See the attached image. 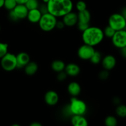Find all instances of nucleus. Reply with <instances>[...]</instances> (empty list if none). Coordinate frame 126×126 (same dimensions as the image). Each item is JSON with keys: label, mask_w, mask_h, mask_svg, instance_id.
<instances>
[{"label": "nucleus", "mask_w": 126, "mask_h": 126, "mask_svg": "<svg viewBox=\"0 0 126 126\" xmlns=\"http://www.w3.org/2000/svg\"><path fill=\"white\" fill-rule=\"evenodd\" d=\"M46 5L48 12L57 18L62 17L72 11L73 8L71 0H49Z\"/></svg>", "instance_id": "nucleus-1"}, {"label": "nucleus", "mask_w": 126, "mask_h": 126, "mask_svg": "<svg viewBox=\"0 0 126 126\" xmlns=\"http://www.w3.org/2000/svg\"><path fill=\"white\" fill-rule=\"evenodd\" d=\"M105 38L103 30L98 27H89L82 32V39L84 44L96 46L103 41Z\"/></svg>", "instance_id": "nucleus-2"}, {"label": "nucleus", "mask_w": 126, "mask_h": 126, "mask_svg": "<svg viewBox=\"0 0 126 126\" xmlns=\"http://www.w3.org/2000/svg\"><path fill=\"white\" fill-rule=\"evenodd\" d=\"M86 103L76 97H72L70 105L68 107V113L72 115H84L87 112Z\"/></svg>", "instance_id": "nucleus-3"}, {"label": "nucleus", "mask_w": 126, "mask_h": 126, "mask_svg": "<svg viewBox=\"0 0 126 126\" xmlns=\"http://www.w3.org/2000/svg\"><path fill=\"white\" fill-rule=\"evenodd\" d=\"M57 18L49 12L43 14L39 20L38 24L41 30L46 32H49L56 28Z\"/></svg>", "instance_id": "nucleus-4"}, {"label": "nucleus", "mask_w": 126, "mask_h": 126, "mask_svg": "<svg viewBox=\"0 0 126 126\" xmlns=\"http://www.w3.org/2000/svg\"><path fill=\"white\" fill-rule=\"evenodd\" d=\"M108 25L115 31L126 30V20L121 13H114L108 18Z\"/></svg>", "instance_id": "nucleus-5"}, {"label": "nucleus", "mask_w": 126, "mask_h": 126, "mask_svg": "<svg viewBox=\"0 0 126 126\" xmlns=\"http://www.w3.org/2000/svg\"><path fill=\"white\" fill-rule=\"evenodd\" d=\"M1 66L6 71H12L17 68V58L15 54L7 52L1 59Z\"/></svg>", "instance_id": "nucleus-6"}, {"label": "nucleus", "mask_w": 126, "mask_h": 126, "mask_svg": "<svg viewBox=\"0 0 126 126\" xmlns=\"http://www.w3.org/2000/svg\"><path fill=\"white\" fill-rule=\"evenodd\" d=\"M113 46L118 49H121L126 46V30L116 31L111 38Z\"/></svg>", "instance_id": "nucleus-7"}, {"label": "nucleus", "mask_w": 126, "mask_h": 126, "mask_svg": "<svg viewBox=\"0 0 126 126\" xmlns=\"http://www.w3.org/2000/svg\"><path fill=\"white\" fill-rule=\"evenodd\" d=\"M95 51V50L93 46L84 44L79 47L78 50V55L81 60H89Z\"/></svg>", "instance_id": "nucleus-8"}, {"label": "nucleus", "mask_w": 126, "mask_h": 126, "mask_svg": "<svg viewBox=\"0 0 126 126\" xmlns=\"http://www.w3.org/2000/svg\"><path fill=\"white\" fill-rule=\"evenodd\" d=\"M102 65L103 69L108 71L111 70L116 66L117 63L116 59L113 55H107L102 59Z\"/></svg>", "instance_id": "nucleus-9"}, {"label": "nucleus", "mask_w": 126, "mask_h": 126, "mask_svg": "<svg viewBox=\"0 0 126 126\" xmlns=\"http://www.w3.org/2000/svg\"><path fill=\"white\" fill-rule=\"evenodd\" d=\"M62 21L66 27H71L76 25L78 21V14L75 12H68L62 17Z\"/></svg>", "instance_id": "nucleus-10"}, {"label": "nucleus", "mask_w": 126, "mask_h": 126, "mask_svg": "<svg viewBox=\"0 0 126 126\" xmlns=\"http://www.w3.org/2000/svg\"><path fill=\"white\" fill-rule=\"evenodd\" d=\"M59 96L57 92L54 91H49L45 94L44 101L49 106H54L59 102Z\"/></svg>", "instance_id": "nucleus-11"}, {"label": "nucleus", "mask_w": 126, "mask_h": 126, "mask_svg": "<svg viewBox=\"0 0 126 126\" xmlns=\"http://www.w3.org/2000/svg\"><path fill=\"white\" fill-rule=\"evenodd\" d=\"M17 58V68H23L30 62V57L28 54L21 52L16 55Z\"/></svg>", "instance_id": "nucleus-12"}, {"label": "nucleus", "mask_w": 126, "mask_h": 126, "mask_svg": "<svg viewBox=\"0 0 126 126\" xmlns=\"http://www.w3.org/2000/svg\"><path fill=\"white\" fill-rule=\"evenodd\" d=\"M12 11H13L18 20H22L27 18L28 12V9L25 5L22 4H17V6Z\"/></svg>", "instance_id": "nucleus-13"}, {"label": "nucleus", "mask_w": 126, "mask_h": 126, "mask_svg": "<svg viewBox=\"0 0 126 126\" xmlns=\"http://www.w3.org/2000/svg\"><path fill=\"white\" fill-rule=\"evenodd\" d=\"M64 71L67 74L68 76H71V77H75V76H78L80 73L81 69L77 64L70 63L65 65Z\"/></svg>", "instance_id": "nucleus-14"}, {"label": "nucleus", "mask_w": 126, "mask_h": 126, "mask_svg": "<svg viewBox=\"0 0 126 126\" xmlns=\"http://www.w3.org/2000/svg\"><path fill=\"white\" fill-rule=\"evenodd\" d=\"M42 13L38 8L29 10L27 14V19L30 22L33 23H38L42 16Z\"/></svg>", "instance_id": "nucleus-15"}, {"label": "nucleus", "mask_w": 126, "mask_h": 126, "mask_svg": "<svg viewBox=\"0 0 126 126\" xmlns=\"http://www.w3.org/2000/svg\"><path fill=\"white\" fill-rule=\"evenodd\" d=\"M67 90L70 95L72 97H77L81 93V87L79 84L75 81H73L68 85Z\"/></svg>", "instance_id": "nucleus-16"}, {"label": "nucleus", "mask_w": 126, "mask_h": 126, "mask_svg": "<svg viewBox=\"0 0 126 126\" xmlns=\"http://www.w3.org/2000/svg\"><path fill=\"white\" fill-rule=\"evenodd\" d=\"M71 124L74 126H87L88 122L84 115H73L71 118Z\"/></svg>", "instance_id": "nucleus-17"}, {"label": "nucleus", "mask_w": 126, "mask_h": 126, "mask_svg": "<svg viewBox=\"0 0 126 126\" xmlns=\"http://www.w3.org/2000/svg\"><path fill=\"white\" fill-rule=\"evenodd\" d=\"M78 23L89 24V22L91 19V13L87 9L83 11H81V12H78Z\"/></svg>", "instance_id": "nucleus-18"}, {"label": "nucleus", "mask_w": 126, "mask_h": 126, "mask_svg": "<svg viewBox=\"0 0 126 126\" xmlns=\"http://www.w3.org/2000/svg\"><path fill=\"white\" fill-rule=\"evenodd\" d=\"M24 71L26 75L32 76L37 72L38 70V65L34 62H30L24 68Z\"/></svg>", "instance_id": "nucleus-19"}, {"label": "nucleus", "mask_w": 126, "mask_h": 126, "mask_svg": "<svg viewBox=\"0 0 126 126\" xmlns=\"http://www.w3.org/2000/svg\"><path fill=\"white\" fill-rule=\"evenodd\" d=\"M65 63L60 60H55L51 63V68L56 73L64 71L65 68Z\"/></svg>", "instance_id": "nucleus-20"}, {"label": "nucleus", "mask_w": 126, "mask_h": 126, "mask_svg": "<svg viewBox=\"0 0 126 126\" xmlns=\"http://www.w3.org/2000/svg\"><path fill=\"white\" fill-rule=\"evenodd\" d=\"M116 113L117 116L121 118H126V105H118L116 108Z\"/></svg>", "instance_id": "nucleus-21"}, {"label": "nucleus", "mask_w": 126, "mask_h": 126, "mask_svg": "<svg viewBox=\"0 0 126 126\" xmlns=\"http://www.w3.org/2000/svg\"><path fill=\"white\" fill-rule=\"evenodd\" d=\"M102 59V54H101L99 51H97V50H95V52L94 53L93 55H92V57L91 58V59H90L89 60L93 64L97 65V64L100 63L101 62Z\"/></svg>", "instance_id": "nucleus-22"}, {"label": "nucleus", "mask_w": 126, "mask_h": 126, "mask_svg": "<svg viewBox=\"0 0 126 126\" xmlns=\"http://www.w3.org/2000/svg\"><path fill=\"white\" fill-rule=\"evenodd\" d=\"M105 124L107 126H116L118 120L114 116H108L105 119Z\"/></svg>", "instance_id": "nucleus-23"}, {"label": "nucleus", "mask_w": 126, "mask_h": 126, "mask_svg": "<svg viewBox=\"0 0 126 126\" xmlns=\"http://www.w3.org/2000/svg\"><path fill=\"white\" fill-rule=\"evenodd\" d=\"M25 5L27 7L28 11L29 10L34 9H37L39 6L38 0H28L25 2Z\"/></svg>", "instance_id": "nucleus-24"}, {"label": "nucleus", "mask_w": 126, "mask_h": 126, "mask_svg": "<svg viewBox=\"0 0 126 126\" xmlns=\"http://www.w3.org/2000/svg\"><path fill=\"white\" fill-rule=\"evenodd\" d=\"M17 2L16 0H4V7L8 11H12L17 6Z\"/></svg>", "instance_id": "nucleus-25"}, {"label": "nucleus", "mask_w": 126, "mask_h": 126, "mask_svg": "<svg viewBox=\"0 0 126 126\" xmlns=\"http://www.w3.org/2000/svg\"><path fill=\"white\" fill-rule=\"evenodd\" d=\"M116 31L113 28H112L110 26L108 25L103 30L105 37H107L108 38H111L115 33Z\"/></svg>", "instance_id": "nucleus-26"}, {"label": "nucleus", "mask_w": 126, "mask_h": 126, "mask_svg": "<svg viewBox=\"0 0 126 126\" xmlns=\"http://www.w3.org/2000/svg\"><path fill=\"white\" fill-rule=\"evenodd\" d=\"M8 52V44L0 42V59Z\"/></svg>", "instance_id": "nucleus-27"}, {"label": "nucleus", "mask_w": 126, "mask_h": 126, "mask_svg": "<svg viewBox=\"0 0 126 126\" xmlns=\"http://www.w3.org/2000/svg\"><path fill=\"white\" fill-rule=\"evenodd\" d=\"M76 8L78 12L87 9V4L84 1H79L76 4Z\"/></svg>", "instance_id": "nucleus-28"}, {"label": "nucleus", "mask_w": 126, "mask_h": 126, "mask_svg": "<svg viewBox=\"0 0 126 126\" xmlns=\"http://www.w3.org/2000/svg\"><path fill=\"white\" fill-rule=\"evenodd\" d=\"M110 76L109 71L107 70H103V71H101L99 73V78L102 80H106Z\"/></svg>", "instance_id": "nucleus-29"}, {"label": "nucleus", "mask_w": 126, "mask_h": 126, "mask_svg": "<svg viewBox=\"0 0 126 126\" xmlns=\"http://www.w3.org/2000/svg\"><path fill=\"white\" fill-rule=\"evenodd\" d=\"M68 75L67 74L65 73V71H60V72L57 73V78L59 81H63L67 78Z\"/></svg>", "instance_id": "nucleus-30"}, {"label": "nucleus", "mask_w": 126, "mask_h": 126, "mask_svg": "<svg viewBox=\"0 0 126 126\" xmlns=\"http://www.w3.org/2000/svg\"><path fill=\"white\" fill-rule=\"evenodd\" d=\"M77 25L78 28L79 29V30H80L81 32H83L85 30L87 29L89 27V24H86V23H77L76 24Z\"/></svg>", "instance_id": "nucleus-31"}, {"label": "nucleus", "mask_w": 126, "mask_h": 126, "mask_svg": "<svg viewBox=\"0 0 126 126\" xmlns=\"http://www.w3.org/2000/svg\"><path fill=\"white\" fill-rule=\"evenodd\" d=\"M38 9H39V11H41V12L42 13V14L48 12L47 7L46 4H44V5H42V6H41L40 7L39 6Z\"/></svg>", "instance_id": "nucleus-32"}, {"label": "nucleus", "mask_w": 126, "mask_h": 126, "mask_svg": "<svg viewBox=\"0 0 126 126\" xmlns=\"http://www.w3.org/2000/svg\"><path fill=\"white\" fill-rule=\"evenodd\" d=\"M9 17L10 19L12 21L18 20V18H17V17H16V15L14 14V12L12 11H10L9 14Z\"/></svg>", "instance_id": "nucleus-33"}, {"label": "nucleus", "mask_w": 126, "mask_h": 126, "mask_svg": "<svg viewBox=\"0 0 126 126\" xmlns=\"http://www.w3.org/2000/svg\"><path fill=\"white\" fill-rule=\"evenodd\" d=\"M65 27V24L63 22V21H57L56 24V28H59V29H63L64 27Z\"/></svg>", "instance_id": "nucleus-34"}, {"label": "nucleus", "mask_w": 126, "mask_h": 126, "mask_svg": "<svg viewBox=\"0 0 126 126\" xmlns=\"http://www.w3.org/2000/svg\"><path fill=\"white\" fill-rule=\"evenodd\" d=\"M120 52L121 56L124 59H126V46L120 49Z\"/></svg>", "instance_id": "nucleus-35"}, {"label": "nucleus", "mask_w": 126, "mask_h": 126, "mask_svg": "<svg viewBox=\"0 0 126 126\" xmlns=\"http://www.w3.org/2000/svg\"><path fill=\"white\" fill-rule=\"evenodd\" d=\"M121 14H122V16L126 18V7H123L121 10Z\"/></svg>", "instance_id": "nucleus-36"}, {"label": "nucleus", "mask_w": 126, "mask_h": 126, "mask_svg": "<svg viewBox=\"0 0 126 126\" xmlns=\"http://www.w3.org/2000/svg\"><path fill=\"white\" fill-rule=\"evenodd\" d=\"M120 99H119L118 97H115V98L113 99V103H114V104L116 105H119V103H120Z\"/></svg>", "instance_id": "nucleus-37"}, {"label": "nucleus", "mask_w": 126, "mask_h": 126, "mask_svg": "<svg viewBox=\"0 0 126 126\" xmlns=\"http://www.w3.org/2000/svg\"><path fill=\"white\" fill-rule=\"evenodd\" d=\"M27 1L28 0H16L17 4H25Z\"/></svg>", "instance_id": "nucleus-38"}, {"label": "nucleus", "mask_w": 126, "mask_h": 126, "mask_svg": "<svg viewBox=\"0 0 126 126\" xmlns=\"http://www.w3.org/2000/svg\"><path fill=\"white\" fill-rule=\"evenodd\" d=\"M42 124H40L39 123H38V122H34V123H32L30 124V126H41Z\"/></svg>", "instance_id": "nucleus-39"}, {"label": "nucleus", "mask_w": 126, "mask_h": 126, "mask_svg": "<svg viewBox=\"0 0 126 126\" xmlns=\"http://www.w3.org/2000/svg\"><path fill=\"white\" fill-rule=\"evenodd\" d=\"M4 0H0V8L4 7Z\"/></svg>", "instance_id": "nucleus-40"}, {"label": "nucleus", "mask_w": 126, "mask_h": 126, "mask_svg": "<svg viewBox=\"0 0 126 126\" xmlns=\"http://www.w3.org/2000/svg\"><path fill=\"white\" fill-rule=\"evenodd\" d=\"M0 30H1V27H0Z\"/></svg>", "instance_id": "nucleus-41"}]
</instances>
